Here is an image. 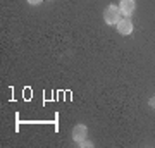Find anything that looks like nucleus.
I'll use <instances>...</instances> for the list:
<instances>
[{
  "mask_svg": "<svg viewBox=\"0 0 155 148\" xmlns=\"http://www.w3.org/2000/svg\"><path fill=\"white\" fill-rule=\"evenodd\" d=\"M86 136H88V129H86L84 124H76V126L72 127V140H74L76 143L84 141Z\"/></svg>",
  "mask_w": 155,
  "mask_h": 148,
  "instance_id": "obj_2",
  "label": "nucleus"
},
{
  "mask_svg": "<svg viewBox=\"0 0 155 148\" xmlns=\"http://www.w3.org/2000/svg\"><path fill=\"white\" fill-rule=\"evenodd\" d=\"M148 105L152 107V109H155V97H152V98L148 100Z\"/></svg>",
  "mask_w": 155,
  "mask_h": 148,
  "instance_id": "obj_7",
  "label": "nucleus"
},
{
  "mask_svg": "<svg viewBox=\"0 0 155 148\" xmlns=\"http://www.w3.org/2000/svg\"><path fill=\"white\" fill-rule=\"evenodd\" d=\"M116 26H117V31H119L121 35H131L133 33V22L129 21L127 17L119 19V22H117Z\"/></svg>",
  "mask_w": 155,
  "mask_h": 148,
  "instance_id": "obj_3",
  "label": "nucleus"
},
{
  "mask_svg": "<svg viewBox=\"0 0 155 148\" xmlns=\"http://www.w3.org/2000/svg\"><path fill=\"white\" fill-rule=\"evenodd\" d=\"M41 2H43V0H28V4H31V5H38Z\"/></svg>",
  "mask_w": 155,
  "mask_h": 148,
  "instance_id": "obj_6",
  "label": "nucleus"
},
{
  "mask_svg": "<svg viewBox=\"0 0 155 148\" xmlns=\"http://www.w3.org/2000/svg\"><path fill=\"white\" fill-rule=\"evenodd\" d=\"M79 146H83V148H91V146H93V143L88 141V140H84V141L79 143Z\"/></svg>",
  "mask_w": 155,
  "mask_h": 148,
  "instance_id": "obj_5",
  "label": "nucleus"
},
{
  "mask_svg": "<svg viewBox=\"0 0 155 148\" xmlns=\"http://www.w3.org/2000/svg\"><path fill=\"white\" fill-rule=\"evenodd\" d=\"M119 19H121V9H119V5H114V4L107 5V9L104 11V21L107 24L114 26V24L119 22Z\"/></svg>",
  "mask_w": 155,
  "mask_h": 148,
  "instance_id": "obj_1",
  "label": "nucleus"
},
{
  "mask_svg": "<svg viewBox=\"0 0 155 148\" xmlns=\"http://www.w3.org/2000/svg\"><path fill=\"white\" fill-rule=\"evenodd\" d=\"M119 9H121V14H124L126 17H129L134 11V0H121Z\"/></svg>",
  "mask_w": 155,
  "mask_h": 148,
  "instance_id": "obj_4",
  "label": "nucleus"
}]
</instances>
